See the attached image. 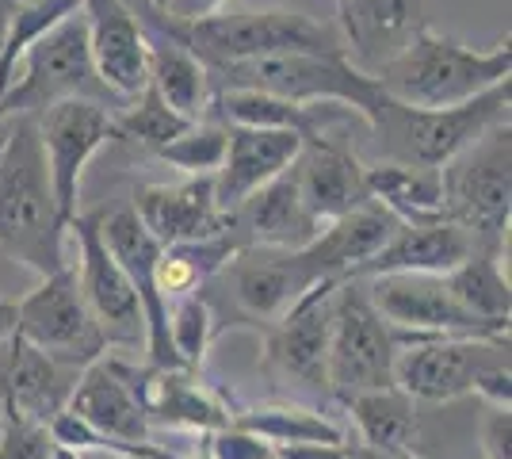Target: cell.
Listing matches in <instances>:
<instances>
[{"instance_id": "31", "label": "cell", "mask_w": 512, "mask_h": 459, "mask_svg": "<svg viewBox=\"0 0 512 459\" xmlns=\"http://www.w3.org/2000/svg\"><path fill=\"white\" fill-rule=\"evenodd\" d=\"M234 425L245 433L260 437L264 444L276 448H291V444H348L344 429L337 421L314 410V406H299V402H264V406H245L234 410Z\"/></svg>"}, {"instance_id": "19", "label": "cell", "mask_w": 512, "mask_h": 459, "mask_svg": "<svg viewBox=\"0 0 512 459\" xmlns=\"http://www.w3.org/2000/svg\"><path fill=\"white\" fill-rule=\"evenodd\" d=\"M130 207L161 249L218 238L230 230V215L214 199V176H184L176 184H142Z\"/></svg>"}, {"instance_id": "29", "label": "cell", "mask_w": 512, "mask_h": 459, "mask_svg": "<svg viewBox=\"0 0 512 459\" xmlns=\"http://www.w3.org/2000/svg\"><path fill=\"white\" fill-rule=\"evenodd\" d=\"M455 306L474 318L478 326H486L490 333L509 337V318H512V291L509 276L501 268V253H486L474 249L459 268H451L444 276Z\"/></svg>"}, {"instance_id": "18", "label": "cell", "mask_w": 512, "mask_h": 459, "mask_svg": "<svg viewBox=\"0 0 512 459\" xmlns=\"http://www.w3.org/2000/svg\"><path fill=\"white\" fill-rule=\"evenodd\" d=\"M92 66L119 100H134L150 85L146 69V23L134 16L130 0H81Z\"/></svg>"}, {"instance_id": "8", "label": "cell", "mask_w": 512, "mask_h": 459, "mask_svg": "<svg viewBox=\"0 0 512 459\" xmlns=\"http://www.w3.org/2000/svg\"><path fill=\"white\" fill-rule=\"evenodd\" d=\"M444 180V219L467 230L478 249L505 253L512 219V123L474 138L440 169Z\"/></svg>"}, {"instance_id": "15", "label": "cell", "mask_w": 512, "mask_h": 459, "mask_svg": "<svg viewBox=\"0 0 512 459\" xmlns=\"http://www.w3.org/2000/svg\"><path fill=\"white\" fill-rule=\"evenodd\" d=\"M77 417L107 440V452H142L153 448V425L138 391H134V364L123 356H100L77 375V387L69 394V406Z\"/></svg>"}, {"instance_id": "42", "label": "cell", "mask_w": 512, "mask_h": 459, "mask_svg": "<svg viewBox=\"0 0 512 459\" xmlns=\"http://www.w3.org/2000/svg\"><path fill=\"white\" fill-rule=\"evenodd\" d=\"M23 0H0V50H4V39H8V27H12V16Z\"/></svg>"}, {"instance_id": "12", "label": "cell", "mask_w": 512, "mask_h": 459, "mask_svg": "<svg viewBox=\"0 0 512 459\" xmlns=\"http://www.w3.org/2000/svg\"><path fill=\"white\" fill-rule=\"evenodd\" d=\"M69 234L77 238V287L81 299L88 303L96 326L104 333L107 349H138L146 345V318H142V303L134 295L130 280L115 257L107 253L104 238H100V211H88L69 222Z\"/></svg>"}, {"instance_id": "4", "label": "cell", "mask_w": 512, "mask_h": 459, "mask_svg": "<svg viewBox=\"0 0 512 459\" xmlns=\"http://www.w3.org/2000/svg\"><path fill=\"white\" fill-rule=\"evenodd\" d=\"M512 81L474 96L459 108H406L390 96H379L367 115V131L375 138L379 161L413 165V169H444L455 153H463L482 134L509 119Z\"/></svg>"}, {"instance_id": "32", "label": "cell", "mask_w": 512, "mask_h": 459, "mask_svg": "<svg viewBox=\"0 0 512 459\" xmlns=\"http://www.w3.org/2000/svg\"><path fill=\"white\" fill-rule=\"evenodd\" d=\"M192 123L153 92L150 85L142 88L127 108L115 115V142H127V146H138L146 153H157L161 146H169L172 138L188 131Z\"/></svg>"}, {"instance_id": "13", "label": "cell", "mask_w": 512, "mask_h": 459, "mask_svg": "<svg viewBox=\"0 0 512 459\" xmlns=\"http://www.w3.org/2000/svg\"><path fill=\"white\" fill-rule=\"evenodd\" d=\"M35 123H39V142L46 153L54 199L69 226L81 215L77 203H81V180H85L88 161L104 150L107 142H115V115L88 100H65V104H54L43 115H35Z\"/></svg>"}, {"instance_id": "46", "label": "cell", "mask_w": 512, "mask_h": 459, "mask_svg": "<svg viewBox=\"0 0 512 459\" xmlns=\"http://www.w3.org/2000/svg\"><path fill=\"white\" fill-rule=\"evenodd\" d=\"M188 459H211V452H207V444H203V448H199L195 456H188Z\"/></svg>"}, {"instance_id": "23", "label": "cell", "mask_w": 512, "mask_h": 459, "mask_svg": "<svg viewBox=\"0 0 512 459\" xmlns=\"http://www.w3.org/2000/svg\"><path fill=\"white\" fill-rule=\"evenodd\" d=\"M302 138L295 131H260V127H230L226 123V157L214 173V199L226 215H234L256 188L291 169Z\"/></svg>"}, {"instance_id": "1", "label": "cell", "mask_w": 512, "mask_h": 459, "mask_svg": "<svg viewBox=\"0 0 512 459\" xmlns=\"http://www.w3.org/2000/svg\"><path fill=\"white\" fill-rule=\"evenodd\" d=\"M65 234L69 226L54 199L39 123L35 115H16L8 119V138L0 150V249L46 280L69 268Z\"/></svg>"}, {"instance_id": "37", "label": "cell", "mask_w": 512, "mask_h": 459, "mask_svg": "<svg viewBox=\"0 0 512 459\" xmlns=\"http://www.w3.org/2000/svg\"><path fill=\"white\" fill-rule=\"evenodd\" d=\"M482 459H512L509 410H486V417H482Z\"/></svg>"}, {"instance_id": "30", "label": "cell", "mask_w": 512, "mask_h": 459, "mask_svg": "<svg viewBox=\"0 0 512 459\" xmlns=\"http://www.w3.org/2000/svg\"><path fill=\"white\" fill-rule=\"evenodd\" d=\"M352 414L356 425V437L367 448H379L390 456H409L417 452V437H421V414H417V402L402 394L398 387H386V391H367L360 398H352L344 406Z\"/></svg>"}, {"instance_id": "34", "label": "cell", "mask_w": 512, "mask_h": 459, "mask_svg": "<svg viewBox=\"0 0 512 459\" xmlns=\"http://www.w3.org/2000/svg\"><path fill=\"white\" fill-rule=\"evenodd\" d=\"M153 157L169 161L172 169H180L184 176H214L222 169V157H226V123L199 119L180 138H172L169 146H161Z\"/></svg>"}, {"instance_id": "3", "label": "cell", "mask_w": 512, "mask_h": 459, "mask_svg": "<svg viewBox=\"0 0 512 459\" xmlns=\"http://www.w3.org/2000/svg\"><path fill=\"white\" fill-rule=\"evenodd\" d=\"M512 46L505 43L490 50H474L455 35H440L425 27L413 43L390 58L379 73L375 85L383 96L406 104V108H459L474 96L512 81Z\"/></svg>"}, {"instance_id": "6", "label": "cell", "mask_w": 512, "mask_h": 459, "mask_svg": "<svg viewBox=\"0 0 512 459\" xmlns=\"http://www.w3.org/2000/svg\"><path fill=\"white\" fill-rule=\"evenodd\" d=\"M211 73L214 92H260L272 100H287L299 108L318 104H341L356 111L367 127V115L379 104V85L352 66L344 54H279V58H256V62H230L214 66Z\"/></svg>"}, {"instance_id": "44", "label": "cell", "mask_w": 512, "mask_h": 459, "mask_svg": "<svg viewBox=\"0 0 512 459\" xmlns=\"http://www.w3.org/2000/svg\"><path fill=\"white\" fill-rule=\"evenodd\" d=\"M4 138H8V119H0V150H4Z\"/></svg>"}, {"instance_id": "25", "label": "cell", "mask_w": 512, "mask_h": 459, "mask_svg": "<svg viewBox=\"0 0 512 459\" xmlns=\"http://www.w3.org/2000/svg\"><path fill=\"white\" fill-rule=\"evenodd\" d=\"M230 230H234L241 245L249 249H283V253H299L310 241L318 238V222L306 215L291 169L268 180L264 188H256L230 215Z\"/></svg>"}, {"instance_id": "39", "label": "cell", "mask_w": 512, "mask_h": 459, "mask_svg": "<svg viewBox=\"0 0 512 459\" xmlns=\"http://www.w3.org/2000/svg\"><path fill=\"white\" fill-rule=\"evenodd\" d=\"M348 444H291L276 448V459H344Z\"/></svg>"}, {"instance_id": "47", "label": "cell", "mask_w": 512, "mask_h": 459, "mask_svg": "<svg viewBox=\"0 0 512 459\" xmlns=\"http://www.w3.org/2000/svg\"><path fill=\"white\" fill-rule=\"evenodd\" d=\"M406 459H425V456H417V452H409V456Z\"/></svg>"}, {"instance_id": "27", "label": "cell", "mask_w": 512, "mask_h": 459, "mask_svg": "<svg viewBox=\"0 0 512 459\" xmlns=\"http://www.w3.org/2000/svg\"><path fill=\"white\" fill-rule=\"evenodd\" d=\"M146 69H150V88L169 104L176 115H184L188 123H199L211 115L214 85L207 66L195 58L188 46L146 27Z\"/></svg>"}, {"instance_id": "26", "label": "cell", "mask_w": 512, "mask_h": 459, "mask_svg": "<svg viewBox=\"0 0 512 459\" xmlns=\"http://www.w3.org/2000/svg\"><path fill=\"white\" fill-rule=\"evenodd\" d=\"M478 245L467 230L455 222H402L394 238L363 264L352 280H371V276H394V272H417V276H448L451 268L467 261Z\"/></svg>"}, {"instance_id": "28", "label": "cell", "mask_w": 512, "mask_h": 459, "mask_svg": "<svg viewBox=\"0 0 512 459\" xmlns=\"http://www.w3.org/2000/svg\"><path fill=\"white\" fill-rule=\"evenodd\" d=\"M367 196L386 207L398 222L444 219V180L440 169H413L394 161H363Z\"/></svg>"}, {"instance_id": "2", "label": "cell", "mask_w": 512, "mask_h": 459, "mask_svg": "<svg viewBox=\"0 0 512 459\" xmlns=\"http://www.w3.org/2000/svg\"><path fill=\"white\" fill-rule=\"evenodd\" d=\"M153 31L169 35L188 46L207 69L230 66V62H256V58H279V54H344V39L337 27L310 20L302 12L268 8V12H218L207 20L176 23L165 12L142 4L134 12Z\"/></svg>"}, {"instance_id": "7", "label": "cell", "mask_w": 512, "mask_h": 459, "mask_svg": "<svg viewBox=\"0 0 512 459\" xmlns=\"http://www.w3.org/2000/svg\"><path fill=\"white\" fill-rule=\"evenodd\" d=\"M314 284L321 280L314 276V268L302 261V253L249 245L214 280L199 287V295L211 306L214 337L226 333V326L253 329L264 337Z\"/></svg>"}, {"instance_id": "21", "label": "cell", "mask_w": 512, "mask_h": 459, "mask_svg": "<svg viewBox=\"0 0 512 459\" xmlns=\"http://www.w3.org/2000/svg\"><path fill=\"white\" fill-rule=\"evenodd\" d=\"M291 180H295L306 215L318 226L371 203L367 184H363V161L333 134H318L302 142L299 157L291 161Z\"/></svg>"}, {"instance_id": "9", "label": "cell", "mask_w": 512, "mask_h": 459, "mask_svg": "<svg viewBox=\"0 0 512 459\" xmlns=\"http://www.w3.org/2000/svg\"><path fill=\"white\" fill-rule=\"evenodd\" d=\"M398 333L375 314L363 280H341L333 295V329L325 352V391L348 406L367 391L394 387Z\"/></svg>"}, {"instance_id": "43", "label": "cell", "mask_w": 512, "mask_h": 459, "mask_svg": "<svg viewBox=\"0 0 512 459\" xmlns=\"http://www.w3.org/2000/svg\"><path fill=\"white\" fill-rule=\"evenodd\" d=\"M344 459H406V456H390V452L367 448V444H348V456Z\"/></svg>"}, {"instance_id": "33", "label": "cell", "mask_w": 512, "mask_h": 459, "mask_svg": "<svg viewBox=\"0 0 512 459\" xmlns=\"http://www.w3.org/2000/svg\"><path fill=\"white\" fill-rule=\"evenodd\" d=\"M214 341V318L207 299L192 291V295H180L169 303V345L172 356H176V368H188V372H199L203 360H207V349Z\"/></svg>"}, {"instance_id": "41", "label": "cell", "mask_w": 512, "mask_h": 459, "mask_svg": "<svg viewBox=\"0 0 512 459\" xmlns=\"http://www.w3.org/2000/svg\"><path fill=\"white\" fill-rule=\"evenodd\" d=\"M8 337H16V303L0 295V345H4Z\"/></svg>"}, {"instance_id": "16", "label": "cell", "mask_w": 512, "mask_h": 459, "mask_svg": "<svg viewBox=\"0 0 512 459\" xmlns=\"http://www.w3.org/2000/svg\"><path fill=\"white\" fill-rule=\"evenodd\" d=\"M337 284L341 280L314 284L264 333V368L314 394H329L325 391V352H329Z\"/></svg>"}, {"instance_id": "17", "label": "cell", "mask_w": 512, "mask_h": 459, "mask_svg": "<svg viewBox=\"0 0 512 459\" xmlns=\"http://www.w3.org/2000/svg\"><path fill=\"white\" fill-rule=\"evenodd\" d=\"M100 238H104L107 253L123 268L130 280L138 303H142V318H146V352H150L153 368H176V356L169 345V303L157 295V257L161 245L150 238V230L138 222L134 207H115V211H100Z\"/></svg>"}, {"instance_id": "24", "label": "cell", "mask_w": 512, "mask_h": 459, "mask_svg": "<svg viewBox=\"0 0 512 459\" xmlns=\"http://www.w3.org/2000/svg\"><path fill=\"white\" fill-rule=\"evenodd\" d=\"M398 226L402 222L371 199V203H363V207L348 211L341 219L325 222L318 230V238L310 241L306 249H299V253L302 261L314 268L318 280H352L363 264L394 238Z\"/></svg>"}, {"instance_id": "38", "label": "cell", "mask_w": 512, "mask_h": 459, "mask_svg": "<svg viewBox=\"0 0 512 459\" xmlns=\"http://www.w3.org/2000/svg\"><path fill=\"white\" fill-rule=\"evenodd\" d=\"M226 0H165V16L176 23H192V20H207V16H218Z\"/></svg>"}, {"instance_id": "48", "label": "cell", "mask_w": 512, "mask_h": 459, "mask_svg": "<svg viewBox=\"0 0 512 459\" xmlns=\"http://www.w3.org/2000/svg\"><path fill=\"white\" fill-rule=\"evenodd\" d=\"M272 459H276V456H272Z\"/></svg>"}, {"instance_id": "5", "label": "cell", "mask_w": 512, "mask_h": 459, "mask_svg": "<svg viewBox=\"0 0 512 459\" xmlns=\"http://www.w3.org/2000/svg\"><path fill=\"white\" fill-rule=\"evenodd\" d=\"M65 100H88V104L107 108L111 115L127 108V100H119L92 66L81 8L69 12L65 20H58L27 46L16 81L0 96V119L43 115L46 108L65 104Z\"/></svg>"}, {"instance_id": "35", "label": "cell", "mask_w": 512, "mask_h": 459, "mask_svg": "<svg viewBox=\"0 0 512 459\" xmlns=\"http://www.w3.org/2000/svg\"><path fill=\"white\" fill-rule=\"evenodd\" d=\"M0 459H81L54 444L50 429L16 414V410H0Z\"/></svg>"}, {"instance_id": "20", "label": "cell", "mask_w": 512, "mask_h": 459, "mask_svg": "<svg viewBox=\"0 0 512 459\" xmlns=\"http://www.w3.org/2000/svg\"><path fill=\"white\" fill-rule=\"evenodd\" d=\"M344 58L375 77L428 27V0H337Z\"/></svg>"}, {"instance_id": "11", "label": "cell", "mask_w": 512, "mask_h": 459, "mask_svg": "<svg viewBox=\"0 0 512 459\" xmlns=\"http://www.w3.org/2000/svg\"><path fill=\"white\" fill-rule=\"evenodd\" d=\"M497 364H509V337H417L394 356V387L440 406L474 394L478 375Z\"/></svg>"}, {"instance_id": "45", "label": "cell", "mask_w": 512, "mask_h": 459, "mask_svg": "<svg viewBox=\"0 0 512 459\" xmlns=\"http://www.w3.org/2000/svg\"><path fill=\"white\" fill-rule=\"evenodd\" d=\"M142 4H150V8H157V12H165V0H142Z\"/></svg>"}, {"instance_id": "10", "label": "cell", "mask_w": 512, "mask_h": 459, "mask_svg": "<svg viewBox=\"0 0 512 459\" xmlns=\"http://www.w3.org/2000/svg\"><path fill=\"white\" fill-rule=\"evenodd\" d=\"M16 337L77 372L107 356V341L81 299L73 264L39 280V287L16 303Z\"/></svg>"}, {"instance_id": "22", "label": "cell", "mask_w": 512, "mask_h": 459, "mask_svg": "<svg viewBox=\"0 0 512 459\" xmlns=\"http://www.w3.org/2000/svg\"><path fill=\"white\" fill-rule=\"evenodd\" d=\"M134 391L150 425L195 429L203 437L234 425V406L222 398V391L188 368H153V364L138 368L134 364Z\"/></svg>"}, {"instance_id": "14", "label": "cell", "mask_w": 512, "mask_h": 459, "mask_svg": "<svg viewBox=\"0 0 512 459\" xmlns=\"http://www.w3.org/2000/svg\"><path fill=\"white\" fill-rule=\"evenodd\" d=\"M367 299L375 314L398 333V341L417 337H501L467 318L451 299L444 276H417V272H394V276H371L363 280Z\"/></svg>"}, {"instance_id": "36", "label": "cell", "mask_w": 512, "mask_h": 459, "mask_svg": "<svg viewBox=\"0 0 512 459\" xmlns=\"http://www.w3.org/2000/svg\"><path fill=\"white\" fill-rule=\"evenodd\" d=\"M207 452L211 459H272V444H264L260 437L253 433H245L241 425H226V429H218V433H207Z\"/></svg>"}, {"instance_id": "40", "label": "cell", "mask_w": 512, "mask_h": 459, "mask_svg": "<svg viewBox=\"0 0 512 459\" xmlns=\"http://www.w3.org/2000/svg\"><path fill=\"white\" fill-rule=\"evenodd\" d=\"M81 459H176V456L153 444V448H142V452H88Z\"/></svg>"}]
</instances>
